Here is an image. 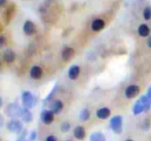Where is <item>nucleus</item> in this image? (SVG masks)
<instances>
[{
	"mask_svg": "<svg viewBox=\"0 0 151 141\" xmlns=\"http://www.w3.org/2000/svg\"><path fill=\"white\" fill-rule=\"evenodd\" d=\"M143 18L146 21L151 20V6H145L144 7V9H143Z\"/></svg>",
	"mask_w": 151,
	"mask_h": 141,
	"instance_id": "21",
	"label": "nucleus"
},
{
	"mask_svg": "<svg viewBox=\"0 0 151 141\" xmlns=\"http://www.w3.org/2000/svg\"><path fill=\"white\" fill-rule=\"evenodd\" d=\"M74 53H76V52H74V49H73L72 47L66 46V47L63 49V52H61V58H63L64 61H68V60H71V59L73 58Z\"/></svg>",
	"mask_w": 151,
	"mask_h": 141,
	"instance_id": "12",
	"label": "nucleus"
},
{
	"mask_svg": "<svg viewBox=\"0 0 151 141\" xmlns=\"http://www.w3.org/2000/svg\"><path fill=\"white\" fill-rule=\"evenodd\" d=\"M150 108H151V103H150L147 96H146V95H142V96L134 102V105H133V107H132V113H133L134 115H139V114H142L143 112L149 110Z\"/></svg>",
	"mask_w": 151,
	"mask_h": 141,
	"instance_id": "1",
	"label": "nucleus"
},
{
	"mask_svg": "<svg viewBox=\"0 0 151 141\" xmlns=\"http://www.w3.org/2000/svg\"><path fill=\"white\" fill-rule=\"evenodd\" d=\"M90 141H106V137H105V135L103 133L96 132V133H92L91 134Z\"/></svg>",
	"mask_w": 151,
	"mask_h": 141,
	"instance_id": "18",
	"label": "nucleus"
},
{
	"mask_svg": "<svg viewBox=\"0 0 151 141\" xmlns=\"http://www.w3.org/2000/svg\"><path fill=\"white\" fill-rule=\"evenodd\" d=\"M22 121H25V122H31L32 120H33V115H32V113L29 112V109H25V112H24V114H22Z\"/></svg>",
	"mask_w": 151,
	"mask_h": 141,
	"instance_id": "20",
	"label": "nucleus"
},
{
	"mask_svg": "<svg viewBox=\"0 0 151 141\" xmlns=\"http://www.w3.org/2000/svg\"><path fill=\"white\" fill-rule=\"evenodd\" d=\"M4 125V116L2 115H0V127Z\"/></svg>",
	"mask_w": 151,
	"mask_h": 141,
	"instance_id": "30",
	"label": "nucleus"
},
{
	"mask_svg": "<svg viewBox=\"0 0 151 141\" xmlns=\"http://www.w3.org/2000/svg\"><path fill=\"white\" fill-rule=\"evenodd\" d=\"M66 141H71V140H66Z\"/></svg>",
	"mask_w": 151,
	"mask_h": 141,
	"instance_id": "34",
	"label": "nucleus"
},
{
	"mask_svg": "<svg viewBox=\"0 0 151 141\" xmlns=\"http://www.w3.org/2000/svg\"><path fill=\"white\" fill-rule=\"evenodd\" d=\"M29 76H31L32 79H34V80L41 79V76H42V69H41V67L38 66V65L33 66V67L29 69Z\"/></svg>",
	"mask_w": 151,
	"mask_h": 141,
	"instance_id": "11",
	"label": "nucleus"
},
{
	"mask_svg": "<svg viewBox=\"0 0 151 141\" xmlns=\"http://www.w3.org/2000/svg\"><path fill=\"white\" fill-rule=\"evenodd\" d=\"M54 120V113L51 109H44L41 112V121L45 125H51Z\"/></svg>",
	"mask_w": 151,
	"mask_h": 141,
	"instance_id": "8",
	"label": "nucleus"
},
{
	"mask_svg": "<svg viewBox=\"0 0 151 141\" xmlns=\"http://www.w3.org/2000/svg\"><path fill=\"white\" fill-rule=\"evenodd\" d=\"M57 89H58V85H55V86L53 87V89L51 90V93L48 94V96H46V99H45L44 101H45V102H46V101H50V100L52 99V96L54 95V93H55V90H57Z\"/></svg>",
	"mask_w": 151,
	"mask_h": 141,
	"instance_id": "23",
	"label": "nucleus"
},
{
	"mask_svg": "<svg viewBox=\"0 0 151 141\" xmlns=\"http://www.w3.org/2000/svg\"><path fill=\"white\" fill-rule=\"evenodd\" d=\"M2 106V99H1V96H0V107Z\"/></svg>",
	"mask_w": 151,
	"mask_h": 141,
	"instance_id": "32",
	"label": "nucleus"
},
{
	"mask_svg": "<svg viewBox=\"0 0 151 141\" xmlns=\"http://www.w3.org/2000/svg\"><path fill=\"white\" fill-rule=\"evenodd\" d=\"M90 115H91L90 110H88L87 108H83V109L80 110V113H79V119H80L81 121H87V120L90 119Z\"/></svg>",
	"mask_w": 151,
	"mask_h": 141,
	"instance_id": "19",
	"label": "nucleus"
},
{
	"mask_svg": "<svg viewBox=\"0 0 151 141\" xmlns=\"http://www.w3.org/2000/svg\"><path fill=\"white\" fill-rule=\"evenodd\" d=\"M25 109L26 108H22V107L18 106L17 103H9L5 110H6V114L11 118H19V116H22Z\"/></svg>",
	"mask_w": 151,
	"mask_h": 141,
	"instance_id": "2",
	"label": "nucleus"
},
{
	"mask_svg": "<svg viewBox=\"0 0 151 141\" xmlns=\"http://www.w3.org/2000/svg\"><path fill=\"white\" fill-rule=\"evenodd\" d=\"M146 45H147V47H149V48H151V36H149V38H147Z\"/></svg>",
	"mask_w": 151,
	"mask_h": 141,
	"instance_id": "28",
	"label": "nucleus"
},
{
	"mask_svg": "<svg viewBox=\"0 0 151 141\" xmlns=\"http://www.w3.org/2000/svg\"><path fill=\"white\" fill-rule=\"evenodd\" d=\"M96 115H97L98 119L105 120V119H107V118L111 115V110H110V108H107V107H101V108L97 109Z\"/></svg>",
	"mask_w": 151,
	"mask_h": 141,
	"instance_id": "15",
	"label": "nucleus"
},
{
	"mask_svg": "<svg viewBox=\"0 0 151 141\" xmlns=\"http://www.w3.org/2000/svg\"><path fill=\"white\" fill-rule=\"evenodd\" d=\"M110 128L116 134H120L123 132V118H122V115H114V116L111 118Z\"/></svg>",
	"mask_w": 151,
	"mask_h": 141,
	"instance_id": "4",
	"label": "nucleus"
},
{
	"mask_svg": "<svg viewBox=\"0 0 151 141\" xmlns=\"http://www.w3.org/2000/svg\"><path fill=\"white\" fill-rule=\"evenodd\" d=\"M7 4V0H0V7H4Z\"/></svg>",
	"mask_w": 151,
	"mask_h": 141,
	"instance_id": "29",
	"label": "nucleus"
},
{
	"mask_svg": "<svg viewBox=\"0 0 151 141\" xmlns=\"http://www.w3.org/2000/svg\"><path fill=\"white\" fill-rule=\"evenodd\" d=\"M125 141H133V140H132V139H126Z\"/></svg>",
	"mask_w": 151,
	"mask_h": 141,
	"instance_id": "33",
	"label": "nucleus"
},
{
	"mask_svg": "<svg viewBox=\"0 0 151 141\" xmlns=\"http://www.w3.org/2000/svg\"><path fill=\"white\" fill-rule=\"evenodd\" d=\"M17 141H28V140H26V139H21V137H19Z\"/></svg>",
	"mask_w": 151,
	"mask_h": 141,
	"instance_id": "31",
	"label": "nucleus"
},
{
	"mask_svg": "<svg viewBox=\"0 0 151 141\" xmlns=\"http://www.w3.org/2000/svg\"><path fill=\"white\" fill-rule=\"evenodd\" d=\"M5 45H6V38L2 34H0V48H2Z\"/></svg>",
	"mask_w": 151,
	"mask_h": 141,
	"instance_id": "25",
	"label": "nucleus"
},
{
	"mask_svg": "<svg viewBox=\"0 0 151 141\" xmlns=\"http://www.w3.org/2000/svg\"><path fill=\"white\" fill-rule=\"evenodd\" d=\"M79 74H80V67H79L78 65H73V66H71L70 69H68V72H67V75H68V78H70L71 80H76V79H78Z\"/></svg>",
	"mask_w": 151,
	"mask_h": 141,
	"instance_id": "13",
	"label": "nucleus"
},
{
	"mask_svg": "<svg viewBox=\"0 0 151 141\" xmlns=\"http://www.w3.org/2000/svg\"><path fill=\"white\" fill-rule=\"evenodd\" d=\"M104 27H105V21L100 18H97L91 22V29L93 32H100L101 29H104Z\"/></svg>",
	"mask_w": 151,
	"mask_h": 141,
	"instance_id": "9",
	"label": "nucleus"
},
{
	"mask_svg": "<svg viewBox=\"0 0 151 141\" xmlns=\"http://www.w3.org/2000/svg\"><path fill=\"white\" fill-rule=\"evenodd\" d=\"M7 129L9 132H13V133H19L22 130V122L20 120H17V119H13L11 120L8 123H7Z\"/></svg>",
	"mask_w": 151,
	"mask_h": 141,
	"instance_id": "7",
	"label": "nucleus"
},
{
	"mask_svg": "<svg viewBox=\"0 0 151 141\" xmlns=\"http://www.w3.org/2000/svg\"><path fill=\"white\" fill-rule=\"evenodd\" d=\"M63 107H64V103L61 100H54L52 103H51V110L54 113V114H59L61 110H63Z\"/></svg>",
	"mask_w": 151,
	"mask_h": 141,
	"instance_id": "16",
	"label": "nucleus"
},
{
	"mask_svg": "<svg viewBox=\"0 0 151 141\" xmlns=\"http://www.w3.org/2000/svg\"><path fill=\"white\" fill-rule=\"evenodd\" d=\"M22 31L26 35L31 36V35H34L37 33V26L32 21V20H26L24 22V26H22Z\"/></svg>",
	"mask_w": 151,
	"mask_h": 141,
	"instance_id": "6",
	"label": "nucleus"
},
{
	"mask_svg": "<svg viewBox=\"0 0 151 141\" xmlns=\"http://www.w3.org/2000/svg\"><path fill=\"white\" fill-rule=\"evenodd\" d=\"M73 135L76 139L78 140H84L85 139V135H86V132H85V128L83 126H77L73 130Z\"/></svg>",
	"mask_w": 151,
	"mask_h": 141,
	"instance_id": "17",
	"label": "nucleus"
},
{
	"mask_svg": "<svg viewBox=\"0 0 151 141\" xmlns=\"http://www.w3.org/2000/svg\"><path fill=\"white\" fill-rule=\"evenodd\" d=\"M137 32H138V35H139V36H142V38H149V36H150V33H151V29H150L149 25H146V24H140V25L138 26Z\"/></svg>",
	"mask_w": 151,
	"mask_h": 141,
	"instance_id": "10",
	"label": "nucleus"
},
{
	"mask_svg": "<svg viewBox=\"0 0 151 141\" xmlns=\"http://www.w3.org/2000/svg\"><path fill=\"white\" fill-rule=\"evenodd\" d=\"M139 92H140L139 86L132 83V85H129V86L125 88L124 95H125V98H127V99H133V98H136V96L139 94Z\"/></svg>",
	"mask_w": 151,
	"mask_h": 141,
	"instance_id": "5",
	"label": "nucleus"
},
{
	"mask_svg": "<svg viewBox=\"0 0 151 141\" xmlns=\"http://www.w3.org/2000/svg\"><path fill=\"white\" fill-rule=\"evenodd\" d=\"M15 58H17V55H15V53H14L13 49H6V51L4 52V54H2V59H4V61L7 62V63L13 62V61L15 60Z\"/></svg>",
	"mask_w": 151,
	"mask_h": 141,
	"instance_id": "14",
	"label": "nucleus"
},
{
	"mask_svg": "<svg viewBox=\"0 0 151 141\" xmlns=\"http://www.w3.org/2000/svg\"><path fill=\"white\" fill-rule=\"evenodd\" d=\"M45 141H58V140H57V137H55L54 135H48V136L45 139Z\"/></svg>",
	"mask_w": 151,
	"mask_h": 141,
	"instance_id": "26",
	"label": "nucleus"
},
{
	"mask_svg": "<svg viewBox=\"0 0 151 141\" xmlns=\"http://www.w3.org/2000/svg\"><path fill=\"white\" fill-rule=\"evenodd\" d=\"M21 100L24 103V107L27 109H31L35 106V98L29 90H24L21 94Z\"/></svg>",
	"mask_w": 151,
	"mask_h": 141,
	"instance_id": "3",
	"label": "nucleus"
},
{
	"mask_svg": "<svg viewBox=\"0 0 151 141\" xmlns=\"http://www.w3.org/2000/svg\"><path fill=\"white\" fill-rule=\"evenodd\" d=\"M70 127H71V125H70V122H63L61 123V126H60V130L61 132H64V133H66V132H68V129H70Z\"/></svg>",
	"mask_w": 151,
	"mask_h": 141,
	"instance_id": "22",
	"label": "nucleus"
},
{
	"mask_svg": "<svg viewBox=\"0 0 151 141\" xmlns=\"http://www.w3.org/2000/svg\"><path fill=\"white\" fill-rule=\"evenodd\" d=\"M37 139V132L35 130H32L31 132V135H29V137H28V141H34Z\"/></svg>",
	"mask_w": 151,
	"mask_h": 141,
	"instance_id": "24",
	"label": "nucleus"
},
{
	"mask_svg": "<svg viewBox=\"0 0 151 141\" xmlns=\"http://www.w3.org/2000/svg\"><path fill=\"white\" fill-rule=\"evenodd\" d=\"M145 95L147 96V99H149V101H150V103H151V86L149 87V89H147V92H146Z\"/></svg>",
	"mask_w": 151,
	"mask_h": 141,
	"instance_id": "27",
	"label": "nucleus"
}]
</instances>
